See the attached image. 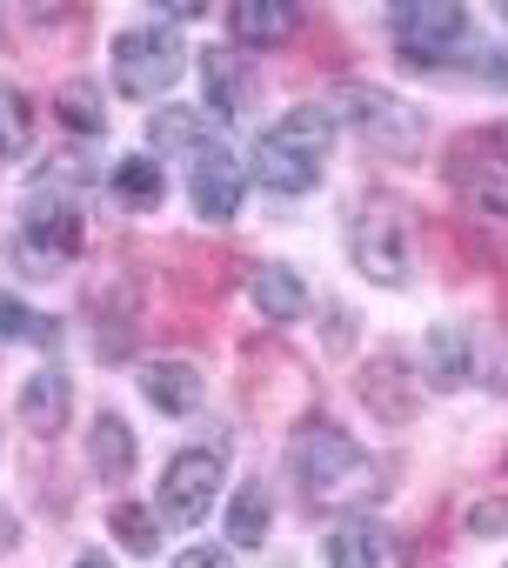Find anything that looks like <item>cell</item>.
Listing matches in <instances>:
<instances>
[{
  "label": "cell",
  "instance_id": "cell-1",
  "mask_svg": "<svg viewBox=\"0 0 508 568\" xmlns=\"http://www.w3.org/2000/svg\"><path fill=\"white\" fill-rule=\"evenodd\" d=\"M328 141H335L328 108H288L262 141H254V181L275 187V194L315 187L322 181V161H328Z\"/></svg>",
  "mask_w": 508,
  "mask_h": 568
},
{
  "label": "cell",
  "instance_id": "cell-2",
  "mask_svg": "<svg viewBox=\"0 0 508 568\" xmlns=\"http://www.w3.org/2000/svg\"><path fill=\"white\" fill-rule=\"evenodd\" d=\"M288 462H295V481H302L308 501H342V495H355L368 481V455L342 428H328V422L302 428L295 448H288Z\"/></svg>",
  "mask_w": 508,
  "mask_h": 568
},
{
  "label": "cell",
  "instance_id": "cell-3",
  "mask_svg": "<svg viewBox=\"0 0 508 568\" xmlns=\"http://www.w3.org/2000/svg\"><path fill=\"white\" fill-rule=\"evenodd\" d=\"M408 247H415V221H408L402 201L382 194V201H368V207L355 214V261H362L368 281L402 288V281H408Z\"/></svg>",
  "mask_w": 508,
  "mask_h": 568
},
{
  "label": "cell",
  "instance_id": "cell-4",
  "mask_svg": "<svg viewBox=\"0 0 508 568\" xmlns=\"http://www.w3.org/2000/svg\"><path fill=\"white\" fill-rule=\"evenodd\" d=\"M388 28H395L408 68H441L468 41V8H455V0H408V8H395Z\"/></svg>",
  "mask_w": 508,
  "mask_h": 568
},
{
  "label": "cell",
  "instance_id": "cell-5",
  "mask_svg": "<svg viewBox=\"0 0 508 568\" xmlns=\"http://www.w3.org/2000/svg\"><path fill=\"white\" fill-rule=\"evenodd\" d=\"M181 68H187V48H181L174 34H161V28H134V34L114 41V88L134 94V101L174 88Z\"/></svg>",
  "mask_w": 508,
  "mask_h": 568
},
{
  "label": "cell",
  "instance_id": "cell-6",
  "mask_svg": "<svg viewBox=\"0 0 508 568\" xmlns=\"http://www.w3.org/2000/svg\"><path fill=\"white\" fill-rule=\"evenodd\" d=\"M214 495H221V455L214 448H187V455L167 462V475H161V515L167 521L194 528L214 508Z\"/></svg>",
  "mask_w": 508,
  "mask_h": 568
},
{
  "label": "cell",
  "instance_id": "cell-7",
  "mask_svg": "<svg viewBox=\"0 0 508 568\" xmlns=\"http://www.w3.org/2000/svg\"><path fill=\"white\" fill-rule=\"evenodd\" d=\"M241 187H247V168H241L227 148H201V154H194L187 194H194V214H201V221H227V214L241 207Z\"/></svg>",
  "mask_w": 508,
  "mask_h": 568
},
{
  "label": "cell",
  "instance_id": "cell-8",
  "mask_svg": "<svg viewBox=\"0 0 508 568\" xmlns=\"http://www.w3.org/2000/svg\"><path fill=\"white\" fill-rule=\"evenodd\" d=\"M74 247H81V221H74L68 207H34V214H28V227H21V261H28V274H61V267L74 261Z\"/></svg>",
  "mask_w": 508,
  "mask_h": 568
},
{
  "label": "cell",
  "instance_id": "cell-9",
  "mask_svg": "<svg viewBox=\"0 0 508 568\" xmlns=\"http://www.w3.org/2000/svg\"><path fill=\"white\" fill-rule=\"evenodd\" d=\"M335 101H342V114H348L355 128H368V134H388V141H415V114H408L402 101H388L382 88H342Z\"/></svg>",
  "mask_w": 508,
  "mask_h": 568
},
{
  "label": "cell",
  "instance_id": "cell-10",
  "mask_svg": "<svg viewBox=\"0 0 508 568\" xmlns=\"http://www.w3.org/2000/svg\"><path fill=\"white\" fill-rule=\"evenodd\" d=\"M468 368H475L468 328H455V322H435V328H428V342H421V375H428L435 388H461V382H468Z\"/></svg>",
  "mask_w": 508,
  "mask_h": 568
},
{
  "label": "cell",
  "instance_id": "cell-11",
  "mask_svg": "<svg viewBox=\"0 0 508 568\" xmlns=\"http://www.w3.org/2000/svg\"><path fill=\"white\" fill-rule=\"evenodd\" d=\"M227 28H234L241 41H254V48H275V41H288V34L302 28V14L282 8V0H241V8L227 14Z\"/></svg>",
  "mask_w": 508,
  "mask_h": 568
},
{
  "label": "cell",
  "instance_id": "cell-12",
  "mask_svg": "<svg viewBox=\"0 0 508 568\" xmlns=\"http://www.w3.org/2000/svg\"><path fill=\"white\" fill-rule=\"evenodd\" d=\"M254 308H262L268 322H295L308 308V288H302V274L268 261V267H254Z\"/></svg>",
  "mask_w": 508,
  "mask_h": 568
},
{
  "label": "cell",
  "instance_id": "cell-13",
  "mask_svg": "<svg viewBox=\"0 0 508 568\" xmlns=\"http://www.w3.org/2000/svg\"><path fill=\"white\" fill-rule=\"evenodd\" d=\"M141 395H148L154 408H167V415H187V408L201 402V368H187V362H148Z\"/></svg>",
  "mask_w": 508,
  "mask_h": 568
},
{
  "label": "cell",
  "instance_id": "cell-14",
  "mask_svg": "<svg viewBox=\"0 0 508 568\" xmlns=\"http://www.w3.org/2000/svg\"><path fill=\"white\" fill-rule=\"evenodd\" d=\"M21 415L34 435H61L68 428V375L61 368H41L28 388H21Z\"/></svg>",
  "mask_w": 508,
  "mask_h": 568
},
{
  "label": "cell",
  "instance_id": "cell-15",
  "mask_svg": "<svg viewBox=\"0 0 508 568\" xmlns=\"http://www.w3.org/2000/svg\"><path fill=\"white\" fill-rule=\"evenodd\" d=\"M88 455H94V475H101V481H128V475H134V435H128V422H121V415H101Z\"/></svg>",
  "mask_w": 508,
  "mask_h": 568
},
{
  "label": "cell",
  "instance_id": "cell-16",
  "mask_svg": "<svg viewBox=\"0 0 508 568\" xmlns=\"http://www.w3.org/2000/svg\"><path fill=\"white\" fill-rule=\"evenodd\" d=\"M395 382H402V362H395V355H382V362L362 368V402H368L382 422H408V415H415V402H408Z\"/></svg>",
  "mask_w": 508,
  "mask_h": 568
},
{
  "label": "cell",
  "instance_id": "cell-17",
  "mask_svg": "<svg viewBox=\"0 0 508 568\" xmlns=\"http://www.w3.org/2000/svg\"><path fill=\"white\" fill-rule=\"evenodd\" d=\"M328 568H382V528L375 521H335L328 535Z\"/></svg>",
  "mask_w": 508,
  "mask_h": 568
},
{
  "label": "cell",
  "instance_id": "cell-18",
  "mask_svg": "<svg viewBox=\"0 0 508 568\" xmlns=\"http://www.w3.org/2000/svg\"><path fill=\"white\" fill-rule=\"evenodd\" d=\"M201 81H207V108H214V114H234V108H241L247 74H241V61H234L227 48H201Z\"/></svg>",
  "mask_w": 508,
  "mask_h": 568
},
{
  "label": "cell",
  "instance_id": "cell-19",
  "mask_svg": "<svg viewBox=\"0 0 508 568\" xmlns=\"http://www.w3.org/2000/svg\"><path fill=\"white\" fill-rule=\"evenodd\" d=\"M148 148L154 154H201V108H161L148 121Z\"/></svg>",
  "mask_w": 508,
  "mask_h": 568
},
{
  "label": "cell",
  "instance_id": "cell-20",
  "mask_svg": "<svg viewBox=\"0 0 508 568\" xmlns=\"http://www.w3.org/2000/svg\"><path fill=\"white\" fill-rule=\"evenodd\" d=\"M268 515H275V508H268V495H262V488L247 481V488L234 495V508H227V535H234L241 548H254V541L268 535Z\"/></svg>",
  "mask_w": 508,
  "mask_h": 568
},
{
  "label": "cell",
  "instance_id": "cell-21",
  "mask_svg": "<svg viewBox=\"0 0 508 568\" xmlns=\"http://www.w3.org/2000/svg\"><path fill=\"white\" fill-rule=\"evenodd\" d=\"M114 194H121L128 207H161L167 181H161V168H154V161H121V168H114Z\"/></svg>",
  "mask_w": 508,
  "mask_h": 568
},
{
  "label": "cell",
  "instance_id": "cell-22",
  "mask_svg": "<svg viewBox=\"0 0 508 568\" xmlns=\"http://www.w3.org/2000/svg\"><path fill=\"white\" fill-rule=\"evenodd\" d=\"M61 121H68L74 134H101V128H108V114H101V94H94L88 81H68V88H61Z\"/></svg>",
  "mask_w": 508,
  "mask_h": 568
},
{
  "label": "cell",
  "instance_id": "cell-23",
  "mask_svg": "<svg viewBox=\"0 0 508 568\" xmlns=\"http://www.w3.org/2000/svg\"><path fill=\"white\" fill-rule=\"evenodd\" d=\"M114 535H121V548H134V555H154V548H161V521H154L148 508H134V501L114 508Z\"/></svg>",
  "mask_w": 508,
  "mask_h": 568
},
{
  "label": "cell",
  "instance_id": "cell-24",
  "mask_svg": "<svg viewBox=\"0 0 508 568\" xmlns=\"http://www.w3.org/2000/svg\"><path fill=\"white\" fill-rule=\"evenodd\" d=\"M28 148V101L14 88H0V161H14Z\"/></svg>",
  "mask_w": 508,
  "mask_h": 568
},
{
  "label": "cell",
  "instance_id": "cell-25",
  "mask_svg": "<svg viewBox=\"0 0 508 568\" xmlns=\"http://www.w3.org/2000/svg\"><path fill=\"white\" fill-rule=\"evenodd\" d=\"M0 335H14V342H41V348H54V342H61V328H54V322L28 315V308H14V302H0Z\"/></svg>",
  "mask_w": 508,
  "mask_h": 568
},
{
  "label": "cell",
  "instance_id": "cell-26",
  "mask_svg": "<svg viewBox=\"0 0 508 568\" xmlns=\"http://www.w3.org/2000/svg\"><path fill=\"white\" fill-rule=\"evenodd\" d=\"M468 528H475V535H495V528H508V501H481V508H468Z\"/></svg>",
  "mask_w": 508,
  "mask_h": 568
},
{
  "label": "cell",
  "instance_id": "cell-27",
  "mask_svg": "<svg viewBox=\"0 0 508 568\" xmlns=\"http://www.w3.org/2000/svg\"><path fill=\"white\" fill-rule=\"evenodd\" d=\"M174 568H234V561H227V548H181Z\"/></svg>",
  "mask_w": 508,
  "mask_h": 568
},
{
  "label": "cell",
  "instance_id": "cell-28",
  "mask_svg": "<svg viewBox=\"0 0 508 568\" xmlns=\"http://www.w3.org/2000/svg\"><path fill=\"white\" fill-rule=\"evenodd\" d=\"M74 568H114V561H101V555H88V561H74Z\"/></svg>",
  "mask_w": 508,
  "mask_h": 568
},
{
  "label": "cell",
  "instance_id": "cell-29",
  "mask_svg": "<svg viewBox=\"0 0 508 568\" xmlns=\"http://www.w3.org/2000/svg\"><path fill=\"white\" fill-rule=\"evenodd\" d=\"M501 14H508V8H501Z\"/></svg>",
  "mask_w": 508,
  "mask_h": 568
}]
</instances>
